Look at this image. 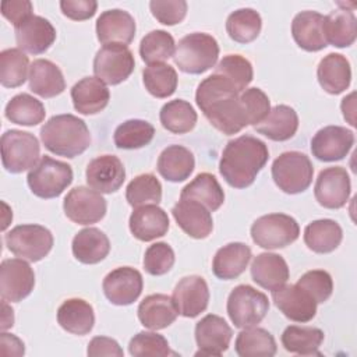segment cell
<instances>
[{
    "mask_svg": "<svg viewBox=\"0 0 357 357\" xmlns=\"http://www.w3.org/2000/svg\"><path fill=\"white\" fill-rule=\"evenodd\" d=\"M57 322L64 331L84 336L93 328V308L82 298H68L57 310Z\"/></svg>",
    "mask_w": 357,
    "mask_h": 357,
    "instance_id": "e575fe53",
    "label": "cell"
},
{
    "mask_svg": "<svg viewBox=\"0 0 357 357\" xmlns=\"http://www.w3.org/2000/svg\"><path fill=\"white\" fill-rule=\"evenodd\" d=\"M236 353L240 357H272L276 354L275 337L264 328H244L234 342Z\"/></svg>",
    "mask_w": 357,
    "mask_h": 357,
    "instance_id": "ab89813d",
    "label": "cell"
},
{
    "mask_svg": "<svg viewBox=\"0 0 357 357\" xmlns=\"http://www.w3.org/2000/svg\"><path fill=\"white\" fill-rule=\"evenodd\" d=\"M128 226L135 238L141 241H152L167 233L169 216L160 206L149 204L134 208Z\"/></svg>",
    "mask_w": 357,
    "mask_h": 357,
    "instance_id": "cb8c5ba5",
    "label": "cell"
},
{
    "mask_svg": "<svg viewBox=\"0 0 357 357\" xmlns=\"http://www.w3.org/2000/svg\"><path fill=\"white\" fill-rule=\"evenodd\" d=\"M262 28V20L254 8H238L226 20V31L237 43H250L258 38Z\"/></svg>",
    "mask_w": 357,
    "mask_h": 357,
    "instance_id": "7bdbcfd3",
    "label": "cell"
},
{
    "mask_svg": "<svg viewBox=\"0 0 357 357\" xmlns=\"http://www.w3.org/2000/svg\"><path fill=\"white\" fill-rule=\"evenodd\" d=\"M354 144V132L342 126H326L311 139L312 155L322 162L342 160Z\"/></svg>",
    "mask_w": 357,
    "mask_h": 357,
    "instance_id": "e0dca14e",
    "label": "cell"
},
{
    "mask_svg": "<svg viewBox=\"0 0 357 357\" xmlns=\"http://www.w3.org/2000/svg\"><path fill=\"white\" fill-rule=\"evenodd\" d=\"M102 287L112 304L130 305L141 296L144 280L139 271L131 266H120L105 276Z\"/></svg>",
    "mask_w": 357,
    "mask_h": 357,
    "instance_id": "9a60e30c",
    "label": "cell"
},
{
    "mask_svg": "<svg viewBox=\"0 0 357 357\" xmlns=\"http://www.w3.org/2000/svg\"><path fill=\"white\" fill-rule=\"evenodd\" d=\"M272 300L280 312L294 322H308L317 314V303L298 284H283L273 290Z\"/></svg>",
    "mask_w": 357,
    "mask_h": 357,
    "instance_id": "44dd1931",
    "label": "cell"
},
{
    "mask_svg": "<svg viewBox=\"0 0 357 357\" xmlns=\"http://www.w3.org/2000/svg\"><path fill=\"white\" fill-rule=\"evenodd\" d=\"M33 7L29 0H7L1 3V14L14 26L32 15Z\"/></svg>",
    "mask_w": 357,
    "mask_h": 357,
    "instance_id": "6f0895ef",
    "label": "cell"
},
{
    "mask_svg": "<svg viewBox=\"0 0 357 357\" xmlns=\"http://www.w3.org/2000/svg\"><path fill=\"white\" fill-rule=\"evenodd\" d=\"M350 190L351 183L346 169L333 166L319 172L314 185V195L321 206L339 209L349 201Z\"/></svg>",
    "mask_w": 357,
    "mask_h": 357,
    "instance_id": "5bb4252c",
    "label": "cell"
},
{
    "mask_svg": "<svg viewBox=\"0 0 357 357\" xmlns=\"http://www.w3.org/2000/svg\"><path fill=\"white\" fill-rule=\"evenodd\" d=\"M0 346H1V354L3 356H22L25 353L24 343L20 337H17L13 333L1 332L0 335Z\"/></svg>",
    "mask_w": 357,
    "mask_h": 357,
    "instance_id": "91938a15",
    "label": "cell"
},
{
    "mask_svg": "<svg viewBox=\"0 0 357 357\" xmlns=\"http://www.w3.org/2000/svg\"><path fill=\"white\" fill-rule=\"evenodd\" d=\"M300 226L286 213H269L258 218L251 226L252 241L266 250L290 245L298 238Z\"/></svg>",
    "mask_w": 357,
    "mask_h": 357,
    "instance_id": "30bf717a",
    "label": "cell"
},
{
    "mask_svg": "<svg viewBox=\"0 0 357 357\" xmlns=\"http://www.w3.org/2000/svg\"><path fill=\"white\" fill-rule=\"evenodd\" d=\"M18 49L31 54L45 53L56 40V29L49 20L31 15L14 26Z\"/></svg>",
    "mask_w": 357,
    "mask_h": 357,
    "instance_id": "d6986e66",
    "label": "cell"
},
{
    "mask_svg": "<svg viewBox=\"0 0 357 357\" xmlns=\"http://www.w3.org/2000/svg\"><path fill=\"white\" fill-rule=\"evenodd\" d=\"M60 8L67 18L84 21L95 15L98 3L95 0H61Z\"/></svg>",
    "mask_w": 357,
    "mask_h": 357,
    "instance_id": "9f6ffc18",
    "label": "cell"
},
{
    "mask_svg": "<svg viewBox=\"0 0 357 357\" xmlns=\"http://www.w3.org/2000/svg\"><path fill=\"white\" fill-rule=\"evenodd\" d=\"M155 135V127L145 120L131 119L121 123L113 135L114 145L120 149H138L146 146Z\"/></svg>",
    "mask_w": 357,
    "mask_h": 357,
    "instance_id": "f6af8a7d",
    "label": "cell"
},
{
    "mask_svg": "<svg viewBox=\"0 0 357 357\" xmlns=\"http://www.w3.org/2000/svg\"><path fill=\"white\" fill-rule=\"evenodd\" d=\"M35 286V273L22 258L3 259L0 265V296L10 303L22 301Z\"/></svg>",
    "mask_w": 357,
    "mask_h": 357,
    "instance_id": "4fadbf2b",
    "label": "cell"
},
{
    "mask_svg": "<svg viewBox=\"0 0 357 357\" xmlns=\"http://www.w3.org/2000/svg\"><path fill=\"white\" fill-rule=\"evenodd\" d=\"M176 43L173 36L163 29H155L146 33L139 43V56L149 66L163 63L174 56Z\"/></svg>",
    "mask_w": 357,
    "mask_h": 357,
    "instance_id": "7dc6e473",
    "label": "cell"
},
{
    "mask_svg": "<svg viewBox=\"0 0 357 357\" xmlns=\"http://www.w3.org/2000/svg\"><path fill=\"white\" fill-rule=\"evenodd\" d=\"M163 128L173 134L190 132L197 124V112L190 102L174 99L165 103L159 113Z\"/></svg>",
    "mask_w": 357,
    "mask_h": 357,
    "instance_id": "60d3db41",
    "label": "cell"
},
{
    "mask_svg": "<svg viewBox=\"0 0 357 357\" xmlns=\"http://www.w3.org/2000/svg\"><path fill=\"white\" fill-rule=\"evenodd\" d=\"M343 238L340 225L332 219H318L308 223L304 229L305 245L317 254L335 251Z\"/></svg>",
    "mask_w": 357,
    "mask_h": 357,
    "instance_id": "8d00e7d4",
    "label": "cell"
},
{
    "mask_svg": "<svg viewBox=\"0 0 357 357\" xmlns=\"http://www.w3.org/2000/svg\"><path fill=\"white\" fill-rule=\"evenodd\" d=\"M251 259V248L244 243H229L220 247L212 261L213 275L222 280L238 278Z\"/></svg>",
    "mask_w": 357,
    "mask_h": 357,
    "instance_id": "4dcf8cb0",
    "label": "cell"
},
{
    "mask_svg": "<svg viewBox=\"0 0 357 357\" xmlns=\"http://www.w3.org/2000/svg\"><path fill=\"white\" fill-rule=\"evenodd\" d=\"M240 93L225 77L212 74L199 82L195 102L216 130L231 135L248 126Z\"/></svg>",
    "mask_w": 357,
    "mask_h": 357,
    "instance_id": "6da1fadb",
    "label": "cell"
},
{
    "mask_svg": "<svg viewBox=\"0 0 357 357\" xmlns=\"http://www.w3.org/2000/svg\"><path fill=\"white\" fill-rule=\"evenodd\" d=\"M139 322L152 331L165 329L172 325L177 315V307L172 297L166 294H149L138 305Z\"/></svg>",
    "mask_w": 357,
    "mask_h": 357,
    "instance_id": "83f0119b",
    "label": "cell"
},
{
    "mask_svg": "<svg viewBox=\"0 0 357 357\" xmlns=\"http://www.w3.org/2000/svg\"><path fill=\"white\" fill-rule=\"evenodd\" d=\"M291 35L296 43L307 52H318L328 46L324 35V15L305 10L294 15Z\"/></svg>",
    "mask_w": 357,
    "mask_h": 357,
    "instance_id": "d4e9b609",
    "label": "cell"
},
{
    "mask_svg": "<svg viewBox=\"0 0 357 357\" xmlns=\"http://www.w3.org/2000/svg\"><path fill=\"white\" fill-rule=\"evenodd\" d=\"M314 176V167L305 153L289 151L279 155L272 163V178L286 194H300L305 191Z\"/></svg>",
    "mask_w": 357,
    "mask_h": 357,
    "instance_id": "5b68a950",
    "label": "cell"
},
{
    "mask_svg": "<svg viewBox=\"0 0 357 357\" xmlns=\"http://www.w3.org/2000/svg\"><path fill=\"white\" fill-rule=\"evenodd\" d=\"M280 340L289 353L300 356H321L318 349L324 342V332L314 326L290 325L283 331Z\"/></svg>",
    "mask_w": 357,
    "mask_h": 357,
    "instance_id": "f35d334b",
    "label": "cell"
},
{
    "mask_svg": "<svg viewBox=\"0 0 357 357\" xmlns=\"http://www.w3.org/2000/svg\"><path fill=\"white\" fill-rule=\"evenodd\" d=\"M29 89L40 98H53L66 89L61 70L50 60H33L29 67Z\"/></svg>",
    "mask_w": 357,
    "mask_h": 357,
    "instance_id": "f546056e",
    "label": "cell"
},
{
    "mask_svg": "<svg viewBox=\"0 0 357 357\" xmlns=\"http://www.w3.org/2000/svg\"><path fill=\"white\" fill-rule=\"evenodd\" d=\"M40 155L38 138L21 130H8L1 135V163L10 173H22L31 170Z\"/></svg>",
    "mask_w": 357,
    "mask_h": 357,
    "instance_id": "ba28073f",
    "label": "cell"
},
{
    "mask_svg": "<svg viewBox=\"0 0 357 357\" xmlns=\"http://www.w3.org/2000/svg\"><path fill=\"white\" fill-rule=\"evenodd\" d=\"M106 199L93 188L78 185L70 190L63 202L66 216L77 225H92L106 215Z\"/></svg>",
    "mask_w": 357,
    "mask_h": 357,
    "instance_id": "7c38bea8",
    "label": "cell"
},
{
    "mask_svg": "<svg viewBox=\"0 0 357 357\" xmlns=\"http://www.w3.org/2000/svg\"><path fill=\"white\" fill-rule=\"evenodd\" d=\"M142 81L145 89L155 98H167L174 93L177 88V73L166 63L149 64L142 71Z\"/></svg>",
    "mask_w": 357,
    "mask_h": 357,
    "instance_id": "ee69618b",
    "label": "cell"
},
{
    "mask_svg": "<svg viewBox=\"0 0 357 357\" xmlns=\"http://www.w3.org/2000/svg\"><path fill=\"white\" fill-rule=\"evenodd\" d=\"M324 35L326 43L336 47H347L357 36V20L351 10L337 8L324 17Z\"/></svg>",
    "mask_w": 357,
    "mask_h": 357,
    "instance_id": "d590c367",
    "label": "cell"
},
{
    "mask_svg": "<svg viewBox=\"0 0 357 357\" xmlns=\"http://www.w3.org/2000/svg\"><path fill=\"white\" fill-rule=\"evenodd\" d=\"M135 21L132 15L120 8L103 11L96 20V36L102 45H128L135 35Z\"/></svg>",
    "mask_w": 357,
    "mask_h": 357,
    "instance_id": "7402d4cb",
    "label": "cell"
},
{
    "mask_svg": "<svg viewBox=\"0 0 357 357\" xmlns=\"http://www.w3.org/2000/svg\"><path fill=\"white\" fill-rule=\"evenodd\" d=\"M213 74H219L230 81L238 92L247 89L252 81L254 71L251 63L240 54H227L216 66Z\"/></svg>",
    "mask_w": 357,
    "mask_h": 357,
    "instance_id": "681fc988",
    "label": "cell"
},
{
    "mask_svg": "<svg viewBox=\"0 0 357 357\" xmlns=\"http://www.w3.org/2000/svg\"><path fill=\"white\" fill-rule=\"evenodd\" d=\"M227 314L236 328L257 326L269 310L266 294L250 284L236 286L227 298Z\"/></svg>",
    "mask_w": 357,
    "mask_h": 357,
    "instance_id": "52a82bcc",
    "label": "cell"
},
{
    "mask_svg": "<svg viewBox=\"0 0 357 357\" xmlns=\"http://www.w3.org/2000/svg\"><path fill=\"white\" fill-rule=\"evenodd\" d=\"M31 191L39 198H56L73 183V169L68 163L42 156L26 176Z\"/></svg>",
    "mask_w": 357,
    "mask_h": 357,
    "instance_id": "8992f818",
    "label": "cell"
},
{
    "mask_svg": "<svg viewBox=\"0 0 357 357\" xmlns=\"http://www.w3.org/2000/svg\"><path fill=\"white\" fill-rule=\"evenodd\" d=\"M233 331L219 315L208 314L195 325V356H222L229 349Z\"/></svg>",
    "mask_w": 357,
    "mask_h": 357,
    "instance_id": "2e32d148",
    "label": "cell"
},
{
    "mask_svg": "<svg viewBox=\"0 0 357 357\" xmlns=\"http://www.w3.org/2000/svg\"><path fill=\"white\" fill-rule=\"evenodd\" d=\"M255 131L272 141H287L298 128V116L287 105H278L269 110L266 117L257 126Z\"/></svg>",
    "mask_w": 357,
    "mask_h": 357,
    "instance_id": "836d02e7",
    "label": "cell"
},
{
    "mask_svg": "<svg viewBox=\"0 0 357 357\" xmlns=\"http://www.w3.org/2000/svg\"><path fill=\"white\" fill-rule=\"evenodd\" d=\"M86 354L91 357H99V356L121 357L124 353L120 344L114 339L107 336H95L88 344Z\"/></svg>",
    "mask_w": 357,
    "mask_h": 357,
    "instance_id": "680465c9",
    "label": "cell"
},
{
    "mask_svg": "<svg viewBox=\"0 0 357 357\" xmlns=\"http://www.w3.org/2000/svg\"><path fill=\"white\" fill-rule=\"evenodd\" d=\"M126 199L132 208L162 201V184L152 173H144L134 177L126 188Z\"/></svg>",
    "mask_w": 357,
    "mask_h": 357,
    "instance_id": "c3c4849f",
    "label": "cell"
},
{
    "mask_svg": "<svg viewBox=\"0 0 357 357\" xmlns=\"http://www.w3.org/2000/svg\"><path fill=\"white\" fill-rule=\"evenodd\" d=\"M174 264L173 248L163 241L149 245L144 255V269L153 276L167 273Z\"/></svg>",
    "mask_w": 357,
    "mask_h": 357,
    "instance_id": "f5cc1de1",
    "label": "cell"
},
{
    "mask_svg": "<svg viewBox=\"0 0 357 357\" xmlns=\"http://www.w3.org/2000/svg\"><path fill=\"white\" fill-rule=\"evenodd\" d=\"M268 158L269 151L264 141L252 135H241L226 144L219 162V173L230 187L245 188L254 183Z\"/></svg>",
    "mask_w": 357,
    "mask_h": 357,
    "instance_id": "7a4b0ae2",
    "label": "cell"
},
{
    "mask_svg": "<svg viewBox=\"0 0 357 357\" xmlns=\"http://www.w3.org/2000/svg\"><path fill=\"white\" fill-rule=\"evenodd\" d=\"M152 15L163 25L180 24L187 14V1L184 0H152L149 3Z\"/></svg>",
    "mask_w": 357,
    "mask_h": 357,
    "instance_id": "11a10c76",
    "label": "cell"
},
{
    "mask_svg": "<svg viewBox=\"0 0 357 357\" xmlns=\"http://www.w3.org/2000/svg\"><path fill=\"white\" fill-rule=\"evenodd\" d=\"M180 198L194 199L213 212L225 202V192L213 174L199 173L187 185H184L180 192Z\"/></svg>",
    "mask_w": 357,
    "mask_h": 357,
    "instance_id": "74e56055",
    "label": "cell"
},
{
    "mask_svg": "<svg viewBox=\"0 0 357 357\" xmlns=\"http://www.w3.org/2000/svg\"><path fill=\"white\" fill-rule=\"evenodd\" d=\"M135 60L132 52L120 43L103 45L95 54L93 73L107 85L126 81L134 71Z\"/></svg>",
    "mask_w": 357,
    "mask_h": 357,
    "instance_id": "8fae6325",
    "label": "cell"
},
{
    "mask_svg": "<svg viewBox=\"0 0 357 357\" xmlns=\"http://www.w3.org/2000/svg\"><path fill=\"white\" fill-rule=\"evenodd\" d=\"M40 139L47 151L70 159L81 155L91 145L85 121L68 113L50 117L40 128Z\"/></svg>",
    "mask_w": 357,
    "mask_h": 357,
    "instance_id": "3957f363",
    "label": "cell"
},
{
    "mask_svg": "<svg viewBox=\"0 0 357 357\" xmlns=\"http://www.w3.org/2000/svg\"><path fill=\"white\" fill-rule=\"evenodd\" d=\"M172 298L180 315L185 318H195L208 307L209 289L204 278L190 275L178 280Z\"/></svg>",
    "mask_w": 357,
    "mask_h": 357,
    "instance_id": "ffe728a7",
    "label": "cell"
},
{
    "mask_svg": "<svg viewBox=\"0 0 357 357\" xmlns=\"http://www.w3.org/2000/svg\"><path fill=\"white\" fill-rule=\"evenodd\" d=\"M301 289H304L317 304L326 301L333 291V280L332 276L322 269H312L305 272L297 283Z\"/></svg>",
    "mask_w": 357,
    "mask_h": 357,
    "instance_id": "816d5d0a",
    "label": "cell"
},
{
    "mask_svg": "<svg viewBox=\"0 0 357 357\" xmlns=\"http://www.w3.org/2000/svg\"><path fill=\"white\" fill-rule=\"evenodd\" d=\"M7 248L29 262L43 259L53 247L52 231L40 225H18L4 236Z\"/></svg>",
    "mask_w": 357,
    "mask_h": 357,
    "instance_id": "9c48e42d",
    "label": "cell"
},
{
    "mask_svg": "<svg viewBox=\"0 0 357 357\" xmlns=\"http://www.w3.org/2000/svg\"><path fill=\"white\" fill-rule=\"evenodd\" d=\"M28 56L21 49H6L0 53V82L6 88L21 86L29 68Z\"/></svg>",
    "mask_w": 357,
    "mask_h": 357,
    "instance_id": "bcb514c9",
    "label": "cell"
},
{
    "mask_svg": "<svg viewBox=\"0 0 357 357\" xmlns=\"http://www.w3.org/2000/svg\"><path fill=\"white\" fill-rule=\"evenodd\" d=\"M71 250L79 262L93 265L107 257L110 251V241L100 229L86 227L74 236Z\"/></svg>",
    "mask_w": 357,
    "mask_h": 357,
    "instance_id": "d6a6232c",
    "label": "cell"
},
{
    "mask_svg": "<svg viewBox=\"0 0 357 357\" xmlns=\"http://www.w3.org/2000/svg\"><path fill=\"white\" fill-rule=\"evenodd\" d=\"M159 174L172 183H180L190 177L195 167L192 152L183 145H169L158 158Z\"/></svg>",
    "mask_w": 357,
    "mask_h": 357,
    "instance_id": "1f68e13d",
    "label": "cell"
},
{
    "mask_svg": "<svg viewBox=\"0 0 357 357\" xmlns=\"http://www.w3.org/2000/svg\"><path fill=\"white\" fill-rule=\"evenodd\" d=\"M14 325V311L8 307L7 301L3 300V317H1V331H6Z\"/></svg>",
    "mask_w": 357,
    "mask_h": 357,
    "instance_id": "6125c7cd",
    "label": "cell"
},
{
    "mask_svg": "<svg viewBox=\"0 0 357 357\" xmlns=\"http://www.w3.org/2000/svg\"><path fill=\"white\" fill-rule=\"evenodd\" d=\"M240 100L244 107L248 126L259 124L271 110V102L268 95L257 86L243 91L240 93Z\"/></svg>",
    "mask_w": 357,
    "mask_h": 357,
    "instance_id": "db71d44e",
    "label": "cell"
},
{
    "mask_svg": "<svg viewBox=\"0 0 357 357\" xmlns=\"http://www.w3.org/2000/svg\"><path fill=\"white\" fill-rule=\"evenodd\" d=\"M6 117L20 126H36L45 120V106L29 93H18L11 98L4 109Z\"/></svg>",
    "mask_w": 357,
    "mask_h": 357,
    "instance_id": "b9f144b4",
    "label": "cell"
},
{
    "mask_svg": "<svg viewBox=\"0 0 357 357\" xmlns=\"http://www.w3.org/2000/svg\"><path fill=\"white\" fill-rule=\"evenodd\" d=\"M128 351L134 357H148V356H169L174 354L170 351L169 343L163 335L156 332H138L134 335L128 343Z\"/></svg>",
    "mask_w": 357,
    "mask_h": 357,
    "instance_id": "f907efd6",
    "label": "cell"
},
{
    "mask_svg": "<svg viewBox=\"0 0 357 357\" xmlns=\"http://www.w3.org/2000/svg\"><path fill=\"white\" fill-rule=\"evenodd\" d=\"M251 276L258 286L273 291L286 284L290 272L287 262L282 255L275 252H262L252 259Z\"/></svg>",
    "mask_w": 357,
    "mask_h": 357,
    "instance_id": "4316f807",
    "label": "cell"
},
{
    "mask_svg": "<svg viewBox=\"0 0 357 357\" xmlns=\"http://www.w3.org/2000/svg\"><path fill=\"white\" fill-rule=\"evenodd\" d=\"M218 56L219 45L212 35L192 32L178 40L173 60L183 73L202 74L216 64Z\"/></svg>",
    "mask_w": 357,
    "mask_h": 357,
    "instance_id": "277c9868",
    "label": "cell"
},
{
    "mask_svg": "<svg viewBox=\"0 0 357 357\" xmlns=\"http://www.w3.org/2000/svg\"><path fill=\"white\" fill-rule=\"evenodd\" d=\"M317 78L322 89L328 93H342L349 88L351 81V68L349 60L340 53H329L319 61Z\"/></svg>",
    "mask_w": 357,
    "mask_h": 357,
    "instance_id": "f1b7e54d",
    "label": "cell"
},
{
    "mask_svg": "<svg viewBox=\"0 0 357 357\" xmlns=\"http://www.w3.org/2000/svg\"><path fill=\"white\" fill-rule=\"evenodd\" d=\"M71 99L78 113L96 114L107 106L110 92L98 77H85L71 88Z\"/></svg>",
    "mask_w": 357,
    "mask_h": 357,
    "instance_id": "484cf974",
    "label": "cell"
},
{
    "mask_svg": "<svg viewBox=\"0 0 357 357\" xmlns=\"http://www.w3.org/2000/svg\"><path fill=\"white\" fill-rule=\"evenodd\" d=\"M172 215L177 226L192 238H206L213 229L211 211L194 199H181L173 206Z\"/></svg>",
    "mask_w": 357,
    "mask_h": 357,
    "instance_id": "603a6c76",
    "label": "cell"
},
{
    "mask_svg": "<svg viewBox=\"0 0 357 357\" xmlns=\"http://www.w3.org/2000/svg\"><path fill=\"white\" fill-rule=\"evenodd\" d=\"M354 92H351L349 96L343 98L342 100V112L344 119L354 127L356 126V120H354Z\"/></svg>",
    "mask_w": 357,
    "mask_h": 357,
    "instance_id": "94428289",
    "label": "cell"
},
{
    "mask_svg": "<svg viewBox=\"0 0 357 357\" xmlns=\"http://www.w3.org/2000/svg\"><path fill=\"white\" fill-rule=\"evenodd\" d=\"M85 176L91 188L100 194H112L123 185L126 169L117 156L100 155L88 163Z\"/></svg>",
    "mask_w": 357,
    "mask_h": 357,
    "instance_id": "ac0fdd59",
    "label": "cell"
}]
</instances>
